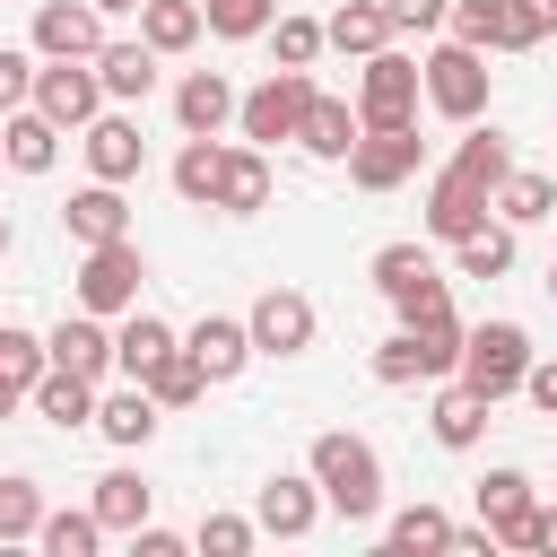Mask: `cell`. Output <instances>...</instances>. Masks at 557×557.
I'll return each instance as SVG.
<instances>
[{"label":"cell","mask_w":557,"mask_h":557,"mask_svg":"<svg viewBox=\"0 0 557 557\" xmlns=\"http://www.w3.org/2000/svg\"><path fill=\"white\" fill-rule=\"evenodd\" d=\"M418 96H426V61H409V52H392V44L357 70V122H366V131L418 122Z\"/></svg>","instance_id":"cell-4"},{"label":"cell","mask_w":557,"mask_h":557,"mask_svg":"<svg viewBox=\"0 0 557 557\" xmlns=\"http://www.w3.org/2000/svg\"><path fill=\"white\" fill-rule=\"evenodd\" d=\"M0 165H9V157H0Z\"/></svg>","instance_id":"cell-56"},{"label":"cell","mask_w":557,"mask_h":557,"mask_svg":"<svg viewBox=\"0 0 557 557\" xmlns=\"http://www.w3.org/2000/svg\"><path fill=\"white\" fill-rule=\"evenodd\" d=\"M548 296H557V261H548Z\"/></svg>","instance_id":"cell-54"},{"label":"cell","mask_w":557,"mask_h":557,"mask_svg":"<svg viewBox=\"0 0 557 557\" xmlns=\"http://www.w3.org/2000/svg\"><path fill=\"white\" fill-rule=\"evenodd\" d=\"M200 17H209L218 44H252V35H270L278 0H200Z\"/></svg>","instance_id":"cell-38"},{"label":"cell","mask_w":557,"mask_h":557,"mask_svg":"<svg viewBox=\"0 0 557 557\" xmlns=\"http://www.w3.org/2000/svg\"><path fill=\"white\" fill-rule=\"evenodd\" d=\"M453 261H461V278H505V270H513V226H505V218L470 226V235L453 244Z\"/></svg>","instance_id":"cell-34"},{"label":"cell","mask_w":557,"mask_h":557,"mask_svg":"<svg viewBox=\"0 0 557 557\" xmlns=\"http://www.w3.org/2000/svg\"><path fill=\"white\" fill-rule=\"evenodd\" d=\"M235 87H226V70H183V87H174V122H183V139H218L226 122H235Z\"/></svg>","instance_id":"cell-17"},{"label":"cell","mask_w":557,"mask_h":557,"mask_svg":"<svg viewBox=\"0 0 557 557\" xmlns=\"http://www.w3.org/2000/svg\"><path fill=\"white\" fill-rule=\"evenodd\" d=\"M392 9V35H435L453 17V0H383Z\"/></svg>","instance_id":"cell-47"},{"label":"cell","mask_w":557,"mask_h":557,"mask_svg":"<svg viewBox=\"0 0 557 557\" xmlns=\"http://www.w3.org/2000/svg\"><path fill=\"white\" fill-rule=\"evenodd\" d=\"M87 505H96V522H104V531H139V522L157 513V487H148L139 470H104Z\"/></svg>","instance_id":"cell-27"},{"label":"cell","mask_w":557,"mask_h":557,"mask_svg":"<svg viewBox=\"0 0 557 557\" xmlns=\"http://www.w3.org/2000/svg\"><path fill=\"white\" fill-rule=\"evenodd\" d=\"M96 9H104V17H122V9H139V0H96Z\"/></svg>","instance_id":"cell-53"},{"label":"cell","mask_w":557,"mask_h":557,"mask_svg":"<svg viewBox=\"0 0 557 557\" xmlns=\"http://www.w3.org/2000/svg\"><path fill=\"white\" fill-rule=\"evenodd\" d=\"M453 548H461V557H496V531H487V522H479V531L453 522Z\"/></svg>","instance_id":"cell-50"},{"label":"cell","mask_w":557,"mask_h":557,"mask_svg":"<svg viewBox=\"0 0 557 557\" xmlns=\"http://www.w3.org/2000/svg\"><path fill=\"white\" fill-rule=\"evenodd\" d=\"M374 287L392 296L400 322H435V313H453V287L435 278V261H426L418 244H383V252H374Z\"/></svg>","instance_id":"cell-7"},{"label":"cell","mask_w":557,"mask_h":557,"mask_svg":"<svg viewBox=\"0 0 557 557\" xmlns=\"http://www.w3.org/2000/svg\"><path fill=\"white\" fill-rule=\"evenodd\" d=\"M357 104H339V96H322L313 87V104H305V122H296V148L305 157H322V165H348V148H357Z\"/></svg>","instance_id":"cell-20"},{"label":"cell","mask_w":557,"mask_h":557,"mask_svg":"<svg viewBox=\"0 0 557 557\" xmlns=\"http://www.w3.org/2000/svg\"><path fill=\"white\" fill-rule=\"evenodd\" d=\"M35 52L44 61H96L104 52V9L96 0H44L35 9Z\"/></svg>","instance_id":"cell-14"},{"label":"cell","mask_w":557,"mask_h":557,"mask_svg":"<svg viewBox=\"0 0 557 557\" xmlns=\"http://www.w3.org/2000/svg\"><path fill=\"white\" fill-rule=\"evenodd\" d=\"M453 44H470V52H513V26H505V0H453Z\"/></svg>","instance_id":"cell-36"},{"label":"cell","mask_w":557,"mask_h":557,"mask_svg":"<svg viewBox=\"0 0 557 557\" xmlns=\"http://www.w3.org/2000/svg\"><path fill=\"white\" fill-rule=\"evenodd\" d=\"M157 61H165V52H157L148 35H131V44H104V52H96V78H104L113 104H139V96L157 87Z\"/></svg>","instance_id":"cell-24"},{"label":"cell","mask_w":557,"mask_h":557,"mask_svg":"<svg viewBox=\"0 0 557 557\" xmlns=\"http://www.w3.org/2000/svg\"><path fill=\"white\" fill-rule=\"evenodd\" d=\"M305 470L322 479V505H331L339 522H374V513H383V453H374L366 435L322 426L313 453H305Z\"/></svg>","instance_id":"cell-2"},{"label":"cell","mask_w":557,"mask_h":557,"mask_svg":"<svg viewBox=\"0 0 557 557\" xmlns=\"http://www.w3.org/2000/svg\"><path fill=\"white\" fill-rule=\"evenodd\" d=\"M505 26H513V52H531L557 35V0H505Z\"/></svg>","instance_id":"cell-45"},{"label":"cell","mask_w":557,"mask_h":557,"mask_svg":"<svg viewBox=\"0 0 557 557\" xmlns=\"http://www.w3.org/2000/svg\"><path fill=\"white\" fill-rule=\"evenodd\" d=\"M426 426H435V444H444V453H470V444L487 435V400H479L470 383H444V392H435V409H426Z\"/></svg>","instance_id":"cell-26"},{"label":"cell","mask_w":557,"mask_h":557,"mask_svg":"<svg viewBox=\"0 0 557 557\" xmlns=\"http://www.w3.org/2000/svg\"><path fill=\"white\" fill-rule=\"evenodd\" d=\"M522 400L557 418V357H531V374H522Z\"/></svg>","instance_id":"cell-48"},{"label":"cell","mask_w":557,"mask_h":557,"mask_svg":"<svg viewBox=\"0 0 557 557\" xmlns=\"http://www.w3.org/2000/svg\"><path fill=\"white\" fill-rule=\"evenodd\" d=\"M35 113H52L61 131H87L113 96H104V78H96V61H44L35 70V96H26Z\"/></svg>","instance_id":"cell-9"},{"label":"cell","mask_w":557,"mask_h":557,"mask_svg":"<svg viewBox=\"0 0 557 557\" xmlns=\"http://www.w3.org/2000/svg\"><path fill=\"white\" fill-rule=\"evenodd\" d=\"M0 366H9V374H26V383H35V374H44V366H52V348H44V339H35V331H17V322H0Z\"/></svg>","instance_id":"cell-46"},{"label":"cell","mask_w":557,"mask_h":557,"mask_svg":"<svg viewBox=\"0 0 557 557\" xmlns=\"http://www.w3.org/2000/svg\"><path fill=\"white\" fill-rule=\"evenodd\" d=\"M244 322H252V348H261V357H305L313 331H322V313H313L305 287H261Z\"/></svg>","instance_id":"cell-11"},{"label":"cell","mask_w":557,"mask_h":557,"mask_svg":"<svg viewBox=\"0 0 557 557\" xmlns=\"http://www.w3.org/2000/svg\"><path fill=\"white\" fill-rule=\"evenodd\" d=\"M505 174H513V139L470 122V139L453 148V165L426 183V235H435V244H461L470 226H487V209H496V183H505Z\"/></svg>","instance_id":"cell-1"},{"label":"cell","mask_w":557,"mask_h":557,"mask_svg":"<svg viewBox=\"0 0 557 557\" xmlns=\"http://www.w3.org/2000/svg\"><path fill=\"white\" fill-rule=\"evenodd\" d=\"M157 418H165V409H157V392H148V383H131V374H122V392H96V435H104V444H122V453H131V444H148V435H157Z\"/></svg>","instance_id":"cell-21"},{"label":"cell","mask_w":557,"mask_h":557,"mask_svg":"<svg viewBox=\"0 0 557 557\" xmlns=\"http://www.w3.org/2000/svg\"><path fill=\"white\" fill-rule=\"evenodd\" d=\"M183 348L200 357V374H209V383H235V374H244V366L261 357V348H252V322H244V313H200V322L183 331Z\"/></svg>","instance_id":"cell-15"},{"label":"cell","mask_w":557,"mask_h":557,"mask_svg":"<svg viewBox=\"0 0 557 557\" xmlns=\"http://www.w3.org/2000/svg\"><path fill=\"white\" fill-rule=\"evenodd\" d=\"M26 392H35V383H26V374H9V366H0V418H9V409H17V400H26Z\"/></svg>","instance_id":"cell-51"},{"label":"cell","mask_w":557,"mask_h":557,"mask_svg":"<svg viewBox=\"0 0 557 557\" xmlns=\"http://www.w3.org/2000/svg\"><path fill=\"white\" fill-rule=\"evenodd\" d=\"M165 348H174V322H157V313H139V305H131V313H122V331H113V374H131V383H139Z\"/></svg>","instance_id":"cell-29"},{"label":"cell","mask_w":557,"mask_h":557,"mask_svg":"<svg viewBox=\"0 0 557 557\" xmlns=\"http://www.w3.org/2000/svg\"><path fill=\"white\" fill-rule=\"evenodd\" d=\"M418 165H426L418 122H400V131H357V148H348V183H357V191H400Z\"/></svg>","instance_id":"cell-10"},{"label":"cell","mask_w":557,"mask_h":557,"mask_svg":"<svg viewBox=\"0 0 557 557\" xmlns=\"http://www.w3.org/2000/svg\"><path fill=\"white\" fill-rule=\"evenodd\" d=\"M139 35L157 52H191L209 35V17H200V0H139Z\"/></svg>","instance_id":"cell-31"},{"label":"cell","mask_w":557,"mask_h":557,"mask_svg":"<svg viewBox=\"0 0 557 557\" xmlns=\"http://www.w3.org/2000/svg\"><path fill=\"white\" fill-rule=\"evenodd\" d=\"M61 235H70L78 252L131 235V200H122V183H87V191H70V200H61Z\"/></svg>","instance_id":"cell-18"},{"label":"cell","mask_w":557,"mask_h":557,"mask_svg":"<svg viewBox=\"0 0 557 557\" xmlns=\"http://www.w3.org/2000/svg\"><path fill=\"white\" fill-rule=\"evenodd\" d=\"M374 383H392V392H400V383H426V366H418V339H409V331H392V339L374 348Z\"/></svg>","instance_id":"cell-43"},{"label":"cell","mask_w":557,"mask_h":557,"mask_svg":"<svg viewBox=\"0 0 557 557\" xmlns=\"http://www.w3.org/2000/svg\"><path fill=\"white\" fill-rule=\"evenodd\" d=\"M218 174H226V139H183L174 148V191L191 209H218Z\"/></svg>","instance_id":"cell-30"},{"label":"cell","mask_w":557,"mask_h":557,"mask_svg":"<svg viewBox=\"0 0 557 557\" xmlns=\"http://www.w3.org/2000/svg\"><path fill=\"white\" fill-rule=\"evenodd\" d=\"M139 278H148V252H139L131 235L87 244V261H78V305H87V313H104V322H122V313L139 305Z\"/></svg>","instance_id":"cell-5"},{"label":"cell","mask_w":557,"mask_h":557,"mask_svg":"<svg viewBox=\"0 0 557 557\" xmlns=\"http://www.w3.org/2000/svg\"><path fill=\"white\" fill-rule=\"evenodd\" d=\"M383 540H392L400 557H435V548H453V513H444V505H400V513L383 522Z\"/></svg>","instance_id":"cell-33"},{"label":"cell","mask_w":557,"mask_h":557,"mask_svg":"<svg viewBox=\"0 0 557 557\" xmlns=\"http://www.w3.org/2000/svg\"><path fill=\"white\" fill-rule=\"evenodd\" d=\"M400 331H409V339H418V366H426V383H435V374H453V366H461V339H470V331H461V322H453V313H435V322H400Z\"/></svg>","instance_id":"cell-40"},{"label":"cell","mask_w":557,"mask_h":557,"mask_svg":"<svg viewBox=\"0 0 557 557\" xmlns=\"http://www.w3.org/2000/svg\"><path fill=\"white\" fill-rule=\"evenodd\" d=\"M540 548H557V505H540Z\"/></svg>","instance_id":"cell-52"},{"label":"cell","mask_w":557,"mask_h":557,"mask_svg":"<svg viewBox=\"0 0 557 557\" xmlns=\"http://www.w3.org/2000/svg\"><path fill=\"white\" fill-rule=\"evenodd\" d=\"M139 383L157 392V409H191V400L209 392V374H200V357H191L183 339H174V348H165V357H157V366H148Z\"/></svg>","instance_id":"cell-32"},{"label":"cell","mask_w":557,"mask_h":557,"mask_svg":"<svg viewBox=\"0 0 557 557\" xmlns=\"http://www.w3.org/2000/svg\"><path fill=\"white\" fill-rule=\"evenodd\" d=\"M44 348H52V366H70V374H96V383L113 374V331H104V313H87V305H78Z\"/></svg>","instance_id":"cell-22"},{"label":"cell","mask_w":557,"mask_h":557,"mask_svg":"<svg viewBox=\"0 0 557 557\" xmlns=\"http://www.w3.org/2000/svg\"><path fill=\"white\" fill-rule=\"evenodd\" d=\"M252 540H261V522H252V513H209V522L191 531V548H209V557H244Z\"/></svg>","instance_id":"cell-42"},{"label":"cell","mask_w":557,"mask_h":557,"mask_svg":"<svg viewBox=\"0 0 557 557\" xmlns=\"http://www.w3.org/2000/svg\"><path fill=\"white\" fill-rule=\"evenodd\" d=\"M322 44H331V35H322V17H287V9L270 17V52H278V70H313V61H322Z\"/></svg>","instance_id":"cell-39"},{"label":"cell","mask_w":557,"mask_h":557,"mask_svg":"<svg viewBox=\"0 0 557 557\" xmlns=\"http://www.w3.org/2000/svg\"><path fill=\"white\" fill-rule=\"evenodd\" d=\"M487 78H496V70H487V52H470V44H435V52H426V104H435L444 122H461V131L487 113Z\"/></svg>","instance_id":"cell-6"},{"label":"cell","mask_w":557,"mask_h":557,"mask_svg":"<svg viewBox=\"0 0 557 557\" xmlns=\"http://www.w3.org/2000/svg\"><path fill=\"white\" fill-rule=\"evenodd\" d=\"M479 522L496 531V548H540V505H531V479L522 470H487L479 479Z\"/></svg>","instance_id":"cell-13"},{"label":"cell","mask_w":557,"mask_h":557,"mask_svg":"<svg viewBox=\"0 0 557 557\" xmlns=\"http://www.w3.org/2000/svg\"><path fill=\"white\" fill-rule=\"evenodd\" d=\"M61 122L52 113H35V104H17V113H0V157H9V174H52V157H61Z\"/></svg>","instance_id":"cell-19"},{"label":"cell","mask_w":557,"mask_h":557,"mask_svg":"<svg viewBox=\"0 0 557 557\" xmlns=\"http://www.w3.org/2000/svg\"><path fill=\"white\" fill-rule=\"evenodd\" d=\"M322 513H331V505H322V479H313V470H270L261 496H252V522H261L270 540H305Z\"/></svg>","instance_id":"cell-12"},{"label":"cell","mask_w":557,"mask_h":557,"mask_svg":"<svg viewBox=\"0 0 557 557\" xmlns=\"http://www.w3.org/2000/svg\"><path fill=\"white\" fill-rule=\"evenodd\" d=\"M35 70H44V52H17V44H0V113H17V104L35 96Z\"/></svg>","instance_id":"cell-44"},{"label":"cell","mask_w":557,"mask_h":557,"mask_svg":"<svg viewBox=\"0 0 557 557\" xmlns=\"http://www.w3.org/2000/svg\"><path fill=\"white\" fill-rule=\"evenodd\" d=\"M548 209H557V183H548V174H522V165H513V174L496 183V218H505V226H540Z\"/></svg>","instance_id":"cell-37"},{"label":"cell","mask_w":557,"mask_h":557,"mask_svg":"<svg viewBox=\"0 0 557 557\" xmlns=\"http://www.w3.org/2000/svg\"><path fill=\"white\" fill-rule=\"evenodd\" d=\"M305 104H313V78H305V70H270V78H261V87L235 104V131H244L252 148H270V139H296Z\"/></svg>","instance_id":"cell-8"},{"label":"cell","mask_w":557,"mask_h":557,"mask_svg":"<svg viewBox=\"0 0 557 557\" xmlns=\"http://www.w3.org/2000/svg\"><path fill=\"white\" fill-rule=\"evenodd\" d=\"M218 209H226V218H252V209H270V157H261V148H226Z\"/></svg>","instance_id":"cell-28"},{"label":"cell","mask_w":557,"mask_h":557,"mask_svg":"<svg viewBox=\"0 0 557 557\" xmlns=\"http://www.w3.org/2000/svg\"><path fill=\"white\" fill-rule=\"evenodd\" d=\"M44 513H52V505H44V487L9 470V479H0V540H35V531H44Z\"/></svg>","instance_id":"cell-41"},{"label":"cell","mask_w":557,"mask_h":557,"mask_svg":"<svg viewBox=\"0 0 557 557\" xmlns=\"http://www.w3.org/2000/svg\"><path fill=\"white\" fill-rule=\"evenodd\" d=\"M96 392H104L96 374H70V366H44L26 400H35V418H52V426H96Z\"/></svg>","instance_id":"cell-23"},{"label":"cell","mask_w":557,"mask_h":557,"mask_svg":"<svg viewBox=\"0 0 557 557\" xmlns=\"http://www.w3.org/2000/svg\"><path fill=\"white\" fill-rule=\"evenodd\" d=\"M522 374H531V331H522V322H479V331L461 339L453 383H470L487 409H496L505 392H522Z\"/></svg>","instance_id":"cell-3"},{"label":"cell","mask_w":557,"mask_h":557,"mask_svg":"<svg viewBox=\"0 0 557 557\" xmlns=\"http://www.w3.org/2000/svg\"><path fill=\"white\" fill-rule=\"evenodd\" d=\"M322 35H331V52L374 61V52L392 44V9H383V0H348V9H331V17H322Z\"/></svg>","instance_id":"cell-25"},{"label":"cell","mask_w":557,"mask_h":557,"mask_svg":"<svg viewBox=\"0 0 557 557\" xmlns=\"http://www.w3.org/2000/svg\"><path fill=\"white\" fill-rule=\"evenodd\" d=\"M0 252H9V218H0Z\"/></svg>","instance_id":"cell-55"},{"label":"cell","mask_w":557,"mask_h":557,"mask_svg":"<svg viewBox=\"0 0 557 557\" xmlns=\"http://www.w3.org/2000/svg\"><path fill=\"white\" fill-rule=\"evenodd\" d=\"M131 557H183V540L157 531V522H139V531H131Z\"/></svg>","instance_id":"cell-49"},{"label":"cell","mask_w":557,"mask_h":557,"mask_svg":"<svg viewBox=\"0 0 557 557\" xmlns=\"http://www.w3.org/2000/svg\"><path fill=\"white\" fill-rule=\"evenodd\" d=\"M78 148H87V174L96 183H139V165H148V139H139L131 113H96Z\"/></svg>","instance_id":"cell-16"},{"label":"cell","mask_w":557,"mask_h":557,"mask_svg":"<svg viewBox=\"0 0 557 557\" xmlns=\"http://www.w3.org/2000/svg\"><path fill=\"white\" fill-rule=\"evenodd\" d=\"M35 548H44V557H96V548H104V522H96V505H70V513H44V531H35Z\"/></svg>","instance_id":"cell-35"}]
</instances>
